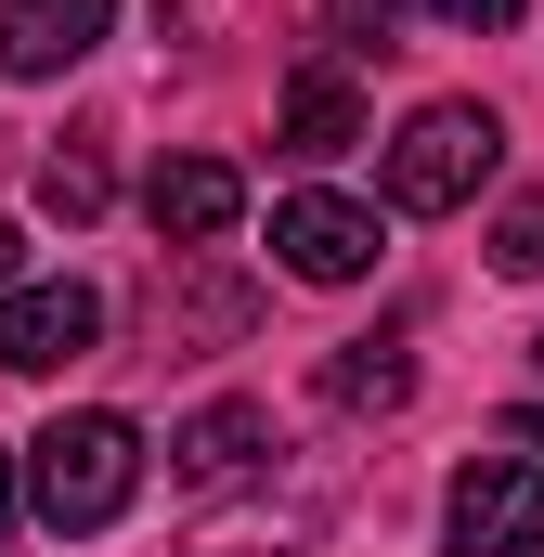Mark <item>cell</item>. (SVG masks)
<instances>
[{
  "label": "cell",
  "instance_id": "6da1fadb",
  "mask_svg": "<svg viewBox=\"0 0 544 557\" xmlns=\"http://www.w3.org/2000/svg\"><path fill=\"white\" fill-rule=\"evenodd\" d=\"M13 480H26V506L52 519V532H118L131 519V493H143V428L131 416H52L26 454H13Z\"/></svg>",
  "mask_w": 544,
  "mask_h": 557
},
{
  "label": "cell",
  "instance_id": "7a4b0ae2",
  "mask_svg": "<svg viewBox=\"0 0 544 557\" xmlns=\"http://www.w3.org/2000/svg\"><path fill=\"white\" fill-rule=\"evenodd\" d=\"M506 169V117L493 104H415L403 143H390V208H415V221H454L480 182Z\"/></svg>",
  "mask_w": 544,
  "mask_h": 557
},
{
  "label": "cell",
  "instance_id": "3957f363",
  "mask_svg": "<svg viewBox=\"0 0 544 557\" xmlns=\"http://www.w3.org/2000/svg\"><path fill=\"white\" fill-rule=\"evenodd\" d=\"M441 545L454 557H544V467L532 454H467L441 493Z\"/></svg>",
  "mask_w": 544,
  "mask_h": 557
},
{
  "label": "cell",
  "instance_id": "277c9868",
  "mask_svg": "<svg viewBox=\"0 0 544 557\" xmlns=\"http://www.w3.org/2000/svg\"><path fill=\"white\" fill-rule=\"evenodd\" d=\"M91 350H104V285H78V273H13L0 285V363L13 376H65Z\"/></svg>",
  "mask_w": 544,
  "mask_h": 557
},
{
  "label": "cell",
  "instance_id": "5b68a950",
  "mask_svg": "<svg viewBox=\"0 0 544 557\" xmlns=\"http://www.w3.org/2000/svg\"><path fill=\"white\" fill-rule=\"evenodd\" d=\"M143 324H156V350H234L260 324V285H234L208 247H169L156 285H143Z\"/></svg>",
  "mask_w": 544,
  "mask_h": 557
},
{
  "label": "cell",
  "instance_id": "8992f818",
  "mask_svg": "<svg viewBox=\"0 0 544 557\" xmlns=\"http://www.w3.org/2000/svg\"><path fill=\"white\" fill-rule=\"evenodd\" d=\"M376 247H390V234H376V208H350V195H285V208H272V260L298 285H363Z\"/></svg>",
  "mask_w": 544,
  "mask_h": 557
},
{
  "label": "cell",
  "instance_id": "52a82bcc",
  "mask_svg": "<svg viewBox=\"0 0 544 557\" xmlns=\"http://www.w3.org/2000/svg\"><path fill=\"white\" fill-rule=\"evenodd\" d=\"M143 221H156V247H221L247 221V169L234 156H169L143 182Z\"/></svg>",
  "mask_w": 544,
  "mask_h": 557
},
{
  "label": "cell",
  "instance_id": "ba28073f",
  "mask_svg": "<svg viewBox=\"0 0 544 557\" xmlns=\"http://www.w3.org/2000/svg\"><path fill=\"white\" fill-rule=\"evenodd\" d=\"M104 26H118V0H0V78H65V65H91Z\"/></svg>",
  "mask_w": 544,
  "mask_h": 557
},
{
  "label": "cell",
  "instance_id": "9c48e42d",
  "mask_svg": "<svg viewBox=\"0 0 544 557\" xmlns=\"http://www.w3.org/2000/svg\"><path fill=\"white\" fill-rule=\"evenodd\" d=\"M272 143H285L298 169L350 156V143H363V91H350V65H298V78H285V104H272Z\"/></svg>",
  "mask_w": 544,
  "mask_h": 557
},
{
  "label": "cell",
  "instance_id": "30bf717a",
  "mask_svg": "<svg viewBox=\"0 0 544 557\" xmlns=\"http://www.w3.org/2000/svg\"><path fill=\"white\" fill-rule=\"evenodd\" d=\"M260 454H272L260 403H208V416L169 441V480H182V493H234V480H260Z\"/></svg>",
  "mask_w": 544,
  "mask_h": 557
},
{
  "label": "cell",
  "instance_id": "8fae6325",
  "mask_svg": "<svg viewBox=\"0 0 544 557\" xmlns=\"http://www.w3.org/2000/svg\"><path fill=\"white\" fill-rule=\"evenodd\" d=\"M324 403H337V416H403L415 403V350L403 337H337V350H324Z\"/></svg>",
  "mask_w": 544,
  "mask_h": 557
},
{
  "label": "cell",
  "instance_id": "7c38bea8",
  "mask_svg": "<svg viewBox=\"0 0 544 557\" xmlns=\"http://www.w3.org/2000/svg\"><path fill=\"white\" fill-rule=\"evenodd\" d=\"M104 195H118V182H104V156H91V143H65V156L39 169V208H52V221H104Z\"/></svg>",
  "mask_w": 544,
  "mask_h": 557
},
{
  "label": "cell",
  "instance_id": "4fadbf2b",
  "mask_svg": "<svg viewBox=\"0 0 544 557\" xmlns=\"http://www.w3.org/2000/svg\"><path fill=\"white\" fill-rule=\"evenodd\" d=\"M390 13H403V0H324V65H363V52H390Z\"/></svg>",
  "mask_w": 544,
  "mask_h": 557
},
{
  "label": "cell",
  "instance_id": "5bb4252c",
  "mask_svg": "<svg viewBox=\"0 0 544 557\" xmlns=\"http://www.w3.org/2000/svg\"><path fill=\"white\" fill-rule=\"evenodd\" d=\"M493 273H519V285L544 273V195H519V208L493 221Z\"/></svg>",
  "mask_w": 544,
  "mask_h": 557
},
{
  "label": "cell",
  "instance_id": "9a60e30c",
  "mask_svg": "<svg viewBox=\"0 0 544 557\" xmlns=\"http://www.w3.org/2000/svg\"><path fill=\"white\" fill-rule=\"evenodd\" d=\"M441 26H467V39H493V26H519V0H428Z\"/></svg>",
  "mask_w": 544,
  "mask_h": 557
},
{
  "label": "cell",
  "instance_id": "2e32d148",
  "mask_svg": "<svg viewBox=\"0 0 544 557\" xmlns=\"http://www.w3.org/2000/svg\"><path fill=\"white\" fill-rule=\"evenodd\" d=\"M13 519H26V480H13V454H0V545H13Z\"/></svg>",
  "mask_w": 544,
  "mask_h": 557
},
{
  "label": "cell",
  "instance_id": "e0dca14e",
  "mask_svg": "<svg viewBox=\"0 0 544 557\" xmlns=\"http://www.w3.org/2000/svg\"><path fill=\"white\" fill-rule=\"evenodd\" d=\"M506 441H532V454H544V403H532V416H506Z\"/></svg>",
  "mask_w": 544,
  "mask_h": 557
},
{
  "label": "cell",
  "instance_id": "ac0fdd59",
  "mask_svg": "<svg viewBox=\"0 0 544 557\" xmlns=\"http://www.w3.org/2000/svg\"><path fill=\"white\" fill-rule=\"evenodd\" d=\"M0 285H13V221H0Z\"/></svg>",
  "mask_w": 544,
  "mask_h": 557
}]
</instances>
